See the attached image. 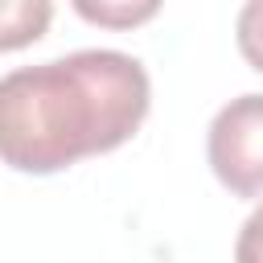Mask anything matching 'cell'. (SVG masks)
<instances>
[{"label": "cell", "mask_w": 263, "mask_h": 263, "mask_svg": "<svg viewBox=\"0 0 263 263\" xmlns=\"http://www.w3.org/2000/svg\"><path fill=\"white\" fill-rule=\"evenodd\" d=\"M152 111V78L123 49H74L0 78V164L62 173L123 148Z\"/></svg>", "instance_id": "1"}, {"label": "cell", "mask_w": 263, "mask_h": 263, "mask_svg": "<svg viewBox=\"0 0 263 263\" xmlns=\"http://www.w3.org/2000/svg\"><path fill=\"white\" fill-rule=\"evenodd\" d=\"M234 41H238V53L251 70L263 74V0H251L238 8V21H234Z\"/></svg>", "instance_id": "5"}, {"label": "cell", "mask_w": 263, "mask_h": 263, "mask_svg": "<svg viewBox=\"0 0 263 263\" xmlns=\"http://www.w3.org/2000/svg\"><path fill=\"white\" fill-rule=\"evenodd\" d=\"M205 160L234 197H263V95H238L205 127Z\"/></svg>", "instance_id": "2"}, {"label": "cell", "mask_w": 263, "mask_h": 263, "mask_svg": "<svg viewBox=\"0 0 263 263\" xmlns=\"http://www.w3.org/2000/svg\"><path fill=\"white\" fill-rule=\"evenodd\" d=\"M234 263H263V201L247 214V222L234 238Z\"/></svg>", "instance_id": "6"}, {"label": "cell", "mask_w": 263, "mask_h": 263, "mask_svg": "<svg viewBox=\"0 0 263 263\" xmlns=\"http://www.w3.org/2000/svg\"><path fill=\"white\" fill-rule=\"evenodd\" d=\"M74 12L90 25H107V29H132L144 25L160 12V4L144 0V4H90V0H74Z\"/></svg>", "instance_id": "4"}, {"label": "cell", "mask_w": 263, "mask_h": 263, "mask_svg": "<svg viewBox=\"0 0 263 263\" xmlns=\"http://www.w3.org/2000/svg\"><path fill=\"white\" fill-rule=\"evenodd\" d=\"M49 21H53L49 0H0V53L41 41Z\"/></svg>", "instance_id": "3"}]
</instances>
